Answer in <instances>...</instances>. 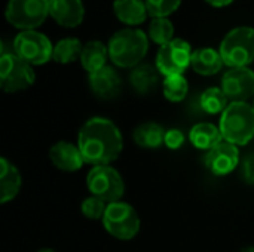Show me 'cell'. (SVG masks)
I'll return each mask as SVG.
<instances>
[{
  "label": "cell",
  "mask_w": 254,
  "mask_h": 252,
  "mask_svg": "<svg viewBox=\"0 0 254 252\" xmlns=\"http://www.w3.org/2000/svg\"><path fill=\"white\" fill-rule=\"evenodd\" d=\"M164 97L171 102H182L189 94V83L183 74L168 76L162 82Z\"/></svg>",
  "instance_id": "25"
},
{
  "label": "cell",
  "mask_w": 254,
  "mask_h": 252,
  "mask_svg": "<svg viewBox=\"0 0 254 252\" xmlns=\"http://www.w3.org/2000/svg\"><path fill=\"white\" fill-rule=\"evenodd\" d=\"M225 141L238 147L254 138V108L249 102H229L219 123Z\"/></svg>",
  "instance_id": "3"
},
{
  "label": "cell",
  "mask_w": 254,
  "mask_h": 252,
  "mask_svg": "<svg viewBox=\"0 0 254 252\" xmlns=\"http://www.w3.org/2000/svg\"><path fill=\"white\" fill-rule=\"evenodd\" d=\"M208 4H211V6H214V7H225V6H228V4H231L234 0H205Z\"/></svg>",
  "instance_id": "31"
},
{
  "label": "cell",
  "mask_w": 254,
  "mask_h": 252,
  "mask_svg": "<svg viewBox=\"0 0 254 252\" xmlns=\"http://www.w3.org/2000/svg\"><path fill=\"white\" fill-rule=\"evenodd\" d=\"M220 88L231 102H247L254 95V71L249 67L229 68L222 77Z\"/></svg>",
  "instance_id": "12"
},
{
  "label": "cell",
  "mask_w": 254,
  "mask_h": 252,
  "mask_svg": "<svg viewBox=\"0 0 254 252\" xmlns=\"http://www.w3.org/2000/svg\"><path fill=\"white\" fill-rule=\"evenodd\" d=\"M49 15L61 27L73 28L82 24L85 7L82 0H49Z\"/></svg>",
  "instance_id": "15"
},
{
  "label": "cell",
  "mask_w": 254,
  "mask_h": 252,
  "mask_svg": "<svg viewBox=\"0 0 254 252\" xmlns=\"http://www.w3.org/2000/svg\"><path fill=\"white\" fill-rule=\"evenodd\" d=\"M252 105H253V108H254V101H253V104H252Z\"/></svg>",
  "instance_id": "34"
},
{
  "label": "cell",
  "mask_w": 254,
  "mask_h": 252,
  "mask_svg": "<svg viewBox=\"0 0 254 252\" xmlns=\"http://www.w3.org/2000/svg\"><path fill=\"white\" fill-rule=\"evenodd\" d=\"M12 50L30 65H43L52 59L54 46L45 34L36 30H24L15 36Z\"/></svg>",
  "instance_id": "9"
},
{
  "label": "cell",
  "mask_w": 254,
  "mask_h": 252,
  "mask_svg": "<svg viewBox=\"0 0 254 252\" xmlns=\"http://www.w3.org/2000/svg\"><path fill=\"white\" fill-rule=\"evenodd\" d=\"M189 140L198 150L208 151L213 147H216L219 143H222L223 137L219 126L210 122H201L192 126L189 132Z\"/></svg>",
  "instance_id": "20"
},
{
  "label": "cell",
  "mask_w": 254,
  "mask_h": 252,
  "mask_svg": "<svg viewBox=\"0 0 254 252\" xmlns=\"http://www.w3.org/2000/svg\"><path fill=\"white\" fill-rule=\"evenodd\" d=\"M164 144L170 149V150H179L183 147L185 144V134L180 129H168L165 132V138H164Z\"/></svg>",
  "instance_id": "30"
},
{
  "label": "cell",
  "mask_w": 254,
  "mask_h": 252,
  "mask_svg": "<svg viewBox=\"0 0 254 252\" xmlns=\"http://www.w3.org/2000/svg\"><path fill=\"white\" fill-rule=\"evenodd\" d=\"M88 82L92 94L101 100H112L118 97L122 89V80L118 71L110 65H106L101 70L91 73Z\"/></svg>",
  "instance_id": "14"
},
{
  "label": "cell",
  "mask_w": 254,
  "mask_h": 252,
  "mask_svg": "<svg viewBox=\"0 0 254 252\" xmlns=\"http://www.w3.org/2000/svg\"><path fill=\"white\" fill-rule=\"evenodd\" d=\"M241 252H254V247H247V248H244Z\"/></svg>",
  "instance_id": "33"
},
{
  "label": "cell",
  "mask_w": 254,
  "mask_h": 252,
  "mask_svg": "<svg viewBox=\"0 0 254 252\" xmlns=\"http://www.w3.org/2000/svg\"><path fill=\"white\" fill-rule=\"evenodd\" d=\"M229 105V100L222 88H208L199 97V107L207 114H222Z\"/></svg>",
  "instance_id": "24"
},
{
  "label": "cell",
  "mask_w": 254,
  "mask_h": 252,
  "mask_svg": "<svg viewBox=\"0 0 254 252\" xmlns=\"http://www.w3.org/2000/svg\"><path fill=\"white\" fill-rule=\"evenodd\" d=\"M113 12L116 18L127 25L143 24L149 15L143 0H115Z\"/></svg>",
  "instance_id": "18"
},
{
  "label": "cell",
  "mask_w": 254,
  "mask_h": 252,
  "mask_svg": "<svg viewBox=\"0 0 254 252\" xmlns=\"http://www.w3.org/2000/svg\"><path fill=\"white\" fill-rule=\"evenodd\" d=\"M192 48L183 39H174L159 48L156 55V68L164 77L183 74L190 65Z\"/></svg>",
  "instance_id": "10"
},
{
  "label": "cell",
  "mask_w": 254,
  "mask_h": 252,
  "mask_svg": "<svg viewBox=\"0 0 254 252\" xmlns=\"http://www.w3.org/2000/svg\"><path fill=\"white\" fill-rule=\"evenodd\" d=\"M241 178L246 184L254 186V153H249L241 159Z\"/></svg>",
  "instance_id": "29"
},
{
  "label": "cell",
  "mask_w": 254,
  "mask_h": 252,
  "mask_svg": "<svg viewBox=\"0 0 254 252\" xmlns=\"http://www.w3.org/2000/svg\"><path fill=\"white\" fill-rule=\"evenodd\" d=\"M6 19L19 30H36L49 15V0H9Z\"/></svg>",
  "instance_id": "8"
},
{
  "label": "cell",
  "mask_w": 254,
  "mask_h": 252,
  "mask_svg": "<svg viewBox=\"0 0 254 252\" xmlns=\"http://www.w3.org/2000/svg\"><path fill=\"white\" fill-rule=\"evenodd\" d=\"M86 187L92 196L106 203L119 202L125 193V183L118 169L112 165L92 166L86 175Z\"/></svg>",
  "instance_id": "7"
},
{
  "label": "cell",
  "mask_w": 254,
  "mask_h": 252,
  "mask_svg": "<svg viewBox=\"0 0 254 252\" xmlns=\"http://www.w3.org/2000/svg\"><path fill=\"white\" fill-rule=\"evenodd\" d=\"M77 146L85 163L92 166L112 165L122 153L124 137L116 123L107 117H91L77 135Z\"/></svg>",
  "instance_id": "1"
},
{
  "label": "cell",
  "mask_w": 254,
  "mask_h": 252,
  "mask_svg": "<svg viewBox=\"0 0 254 252\" xmlns=\"http://www.w3.org/2000/svg\"><path fill=\"white\" fill-rule=\"evenodd\" d=\"M107 58H109V48L100 40H91L83 46L79 61L83 70H86L91 74L106 67Z\"/></svg>",
  "instance_id": "21"
},
{
  "label": "cell",
  "mask_w": 254,
  "mask_h": 252,
  "mask_svg": "<svg viewBox=\"0 0 254 252\" xmlns=\"http://www.w3.org/2000/svg\"><path fill=\"white\" fill-rule=\"evenodd\" d=\"M22 186V178L18 168L6 157L0 159V203L13 201Z\"/></svg>",
  "instance_id": "16"
},
{
  "label": "cell",
  "mask_w": 254,
  "mask_h": 252,
  "mask_svg": "<svg viewBox=\"0 0 254 252\" xmlns=\"http://www.w3.org/2000/svg\"><path fill=\"white\" fill-rule=\"evenodd\" d=\"M144 3L152 18H168L180 7L182 0H144Z\"/></svg>",
  "instance_id": "27"
},
{
  "label": "cell",
  "mask_w": 254,
  "mask_h": 252,
  "mask_svg": "<svg viewBox=\"0 0 254 252\" xmlns=\"http://www.w3.org/2000/svg\"><path fill=\"white\" fill-rule=\"evenodd\" d=\"M219 52L228 67H249L254 61V28L237 27L231 30L222 40Z\"/></svg>",
  "instance_id": "4"
},
{
  "label": "cell",
  "mask_w": 254,
  "mask_h": 252,
  "mask_svg": "<svg viewBox=\"0 0 254 252\" xmlns=\"http://www.w3.org/2000/svg\"><path fill=\"white\" fill-rule=\"evenodd\" d=\"M101 221L106 232L119 241L134 239L141 227L140 217L134 206L122 201L109 203Z\"/></svg>",
  "instance_id": "6"
},
{
  "label": "cell",
  "mask_w": 254,
  "mask_h": 252,
  "mask_svg": "<svg viewBox=\"0 0 254 252\" xmlns=\"http://www.w3.org/2000/svg\"><path fill=\"white\" fill-rule=\"evenodd\" d=\"M83 46L76 37H65L54 46L52 59L60 64H70L80 59Z\"/></svg>",
  "instance_id": "23"
},
{
  "label": "cell",
  "mask_w": 254,
  "mask_h": 252,
  "mask_svg": "<svg viewBox=\"0 0 254 252\" xmlns=\"http://www.w3.org/2000/svg\"><path fill=\"white\" fill-rule=\"evenodd\" d=\"M149 37L159 46L174 40V25L168 18H153L149 25Z\"/></svg>",
  "instance_id": "26"
},
{
  "label": "cell",
  "mask_w": 254,
  "mask_h": 252,
  "mask_svg": "<svg viewBox=\"0 0 254 252\" xmlns=\"http://www.w3.org/2000/svg\"><path fill=\"white\" fill-rule=\"evenodd\" d=\"M49 159L52 165L63 172H76L85 163L79 146L70 141L55 143L49 149Z\"/></svg>",
  "instance_id": "13"
},
{
  "label": "cell",
  "mask_w": 254,
  "mask_h": 252,
  "mask_svg": "<svg viewBox=\"0 0 254 252\" xmlns=\"http://www.w3.org/2000/svg\"><path fill=\"white\" fill-rule=\"evenodd\" d=\"M165 129L155 122H146L134 129V143L141 149H158L164 144Z\"/></svg>",
  "instance_id": "22"
},
{
  "label": "cell",
  "mask_w": 254,
  "mask_h": 252,
  "mask_svg": "<svg viewBox=\"0 0 254 252\" xmlns=\"http://www.w3.org/2000/svg\"><path fill=\"white\" fill-rule=\"evenodd\" d=\"M109 58L121 68H134L141 64L149 49L147 36L138 28L116 31L109 40Z\"/></svg>",
  "instance_id": "2"
},
{
  "label": "cell",
  "mask_w": 254,
  "mask_h": 252,
  "mask_svg": "<svg viewBox=\"0 0 254 252\" xmlns=\"http://www.w3.org/2000/svg\"><path fill=\"white\" fill-rule=\"evenodd\" d=\"M36 80L33 65L21 59L13 50L1 49L0 56V88L3 92L15 94L28 89Z\"/></svg>",
  "instance_id": "5"
},
{
  "label": "cell",
  "mask_w": 254,
  "mask_h": 252,
  "mask_svg": "<svg viewBox=\"0 0 254 252\" xmlns=\"http://www.w3.org/2000/svg\"><path fill=\"white\" fill-rule=\"evenodd\" d=\"M225 65L219 50L213 48H199L193 50L190 67L195 73L201 76H214Z\"/></svg>",
  "instance_id": "17"
},
{
  "label": "cell",
  "mask_w": 254,
  "mask_h": 252,
  "mask_svg": "<svg viewBox=\"0 0 254 252\" xmlns=\"http://www.w3.org/2000/svg\"><path fill=\"white\" fill-rule=\"evenodd\" d=\"M37 252H57L55 250H52V248H43V250H39Z\"/></svg>",
  "instance_id": "32"
},
{
  "label": "cell",
  "mask_w": 254,
  "mask_h": 252,
  "mask_svg": "<svg viewBox=\"0 0 254 252\" xmlns=\"http://www.w3.org/2000/svg\"><path fill=\"white\" fill-rule=\"evenodd\" d=\"M107 205L104 201H101L100 198H95V196H89L86 199L82 201L80 203V212L85 218L88 220H103L104 217V212L107 209Z\"/></svg>",
  "instance_id": "28"
},
{
  "label": "cell",
  "mask_w": 254,
  "mask_h": 252,
  "mask_svg": "<svg viewBox=\"0 0 254 252\" xmlns=\"http://www.w3.org/2000/svg\"><path fill=\"white\" fill-rule=\"evenodd\" d=\"M159 70L152 64H140L131 70L129 83L140 95H147L159 85Z\"/></svg>",
  "instance_id": "19"
},
{
  "label": "cell",
  "mask_w": 254,
  "mask_h": 252,
  "mask_svg": "<svg viewBox=\"0 0 254 252\" xmlns=\"http://www.w3.org/2000/svg\"><path fill=\"white\" fill-rule=\"evenodd\" d=\"M241 163L240 149L228 141L219 143L216 147L208 150L204 156L205 168L216 177H225L232 174Z\"/></svg>",
  "instance_id": "11"
}]
</instances>
